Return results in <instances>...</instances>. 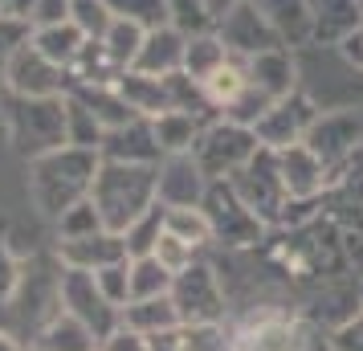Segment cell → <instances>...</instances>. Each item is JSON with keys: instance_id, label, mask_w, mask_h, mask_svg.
Masks as SVG:
<instances>
[{"instance_id": "6da1fadb", "label": "cell", "mask_w": 363, "mask_h": 351, "mask_svg": "<svg viewBox=\"0 0 363 351\" xmlns=\"http://www.w3.org/2000/svg\"><path fill=\"white\" fill-rule=\"evenodd\" d=\"M90 201L111 233H127L135 221L160 204V164H118L102 160Z\"/></svg>"}, {"instance_id": "7a4b0ae2", "label": "cell", "mask_w": 363, "mask_h": 351, "mask_svg": "<svg viewBox=\"0 0 363 351\" xmlns=\"http://www.w3.org/2000/svg\"><path fill=\"white\" fill-rule=\"evenodd\" d=\"M102 155L86 147H57L50 155H37L33 160V201L37 208L50 221H57L66 208H74L78 201L90 196L94 188V176H99Z\"/></svg>"}, {"instance_id": "3957f363", "label": "cell", "mask_w": 363, "mask_h": 351, "mask_svg": "<svg viewBox=\"0 0 363 351\" xmlns=\"http://www.w3.org/2000/svg\"><path fill=\"white\" fill-rule=\"evenodd\" d=\"M233 351H335L323 323L286 311H253L233 331Z\"/></svg>"}, {"instance_id": "277c9868", "label": "cell", "mask_w": 363, "mask_h": 351, "mask_svg": "<svg viewBox=\"0 0 363 351\" xmlns=\"http://www.w3.org/2000/svg\"><path fill=\"white\" fill-rule=\"evenodd\" d=\"M233 188H237V196L257 213V217L274 229H286V225H302V217L306 213H294V208H314V204H298L290 201V192H286V184H281L278 176V155L269 147H262L253 160H249L237 176L229 180Z\"/></svg>"}, {"instance_id": "5b68a950", "label": "cell", "mask_w": 363, "mask_h": 351, "mask_svg": "<svg viewBox=\"0 0 363 351\" xmlns=\"http://www.w3.org/2000/svg\"><path fill=\"white\" fill-rule=\"evenodd\" d=\"M200 208L208 213V225H213V245H225V250H257L265 241V233H269V225L237 196V188L229 180H213Z\"/></svg>"}, {"instance_id": "8992f818", "label": "cell", "mask_w": 363, "mask_h": 351, "mask_svg": "<svg viewBox=\"0 0 363 351\" xmlns=\"http://www.w3.org/2000/svg\"><path fill=\"white\" fill-rule=\"evenodd\" d=\"M257 151H262V143H257L253 127L233 123V118H213V123H204L192 155L208 180H233Z\"/></svg>"}, {"instance_id": "52a82bcc", "label": "cell", "mask_w": 363, "mask_h": 351, "mask_svg": "<svg viewBox=\"0 0 363 351\" xmlns=\"http://www.w3.org/2000/svg\"><path fill=\"white\" fill-rule=\"evenodd\" d=\"M172 302L180 311V323H225V286L220 274L213 269V262H192L188 269H180L172 278Z\"/></svg>"}, {"instance_id": "ba28073f", "label": "cell", "mask_w": 363, "mask_h": 351, "mask_svg": "<svg viewBox=\"0 0 363 351\" xmlns=\"http://www.w3.org/2000/svg\"><path fill=\"white\" fill-rule=\"evenodd\" d=\"M57 302H62V311H69L74 318H82L86 327L99 335V343L123 323V311L99 290L90 269H66L57 278Z\"/></svg>"}, {"instance_id": "9c48e42d", "label": "cell", "mask_w": 363, "mask_h": 351, "mask_svg": "<svg viewBox=\"0 0 363 351\" xmlns=\"http://www.w3.org/2000/svg\"><path fill=\"white\" fill-rule=\"evenodd\" d=\"M13 135L21 147L37 155H50L66 143V94L62 99H21V111H13Z\"/></svg>"}, {"instance_id": "30bf717a", "label": "cell", "mask_w": 363, "mask_h": 351, "mask_svg": "<svg viewBox=\"0 0 363 351\" xmlns=\"http://www.w3.org/2000/svg\"><path fill=\"white\" fill-rule=\"evenodd\" d=\"M306 147L339 176V167H347L351 160H355V151L363 147V111L343 106V111L318 115L314 127H311V135H306Z\"/></svg>"}, {"instance_id": "8fae6325", "label": "cell", "mask_w": 363, "mask_h": 351, "mask_svg": "<svg viewBox=\"0 0 363 351\" xmlns=\"http://www.w3.org/2000/svg\"><path fill=\"white\" fill-rule=\"evenodd\" d=\"M318 115H323V111H318L302 90H294V94L278 99L257 123H253V135H257L262 147L286 151V147H294V143H306V135H311Z\"/></svg>"}, {"instance_id": "7c38bea8", "label": "cell", "mask_w": 363, "mask_h": 351, "mask_svg": "<svg viewBox=\"0 0 363 351\" xmlns=\"http://www.w3.org/2000/svg\"><path fill=\"white\" fill-rule=\"evenodd\" d=\"M66 69L53 66L45 53L37 50L33 41H25L9 57V86L21 99H62L66 94Z\"/></svg>"}, {"instance_id": "4fadbf2b", "label": "cell", "mask_w": 363, "mask_h": 351, "mask_svg": "<svg viewBox=\"0 0 363 351\" xmlns=\"http://www.w3.org/2000/svg\"><path fill=\"white\" fill-rule=\"evenodd\" d=\"M274 155H278V176H281V184H286V192H290V201L314 204V201H323V192H330L335 172L306 143H294V147L274 151Z\"/></svg>"}, {"instance_id": "5bb4252c", "label": "cell", "mask_w": 363, "mask_h": 351, "mask_svg": "<svg viewBox=\"0 0 363 351\" xmlns=\"http://www.w3.org/2000/svg\"><path fill=\"white\" fill-rule=\"evenodd\" d=\"M208 184L213 180L204 176V167L196 164L192 151L160 160V204L164 208H196V204H204Z\"/></svg>"}, {"instance_id": "9a60e30c", "label": "cell", "mask_w": 363, "mask_h": 351, "mask_svg": "<svg viewBox=\"0 0 363 351\" xmlns=\"http://www.w3.org/2000/svg\"><path fill=\"white\" fill-rule=\"evenodd\" d=\"M216 33H220V41H225L233 53H241V57H257V53H265V50H281V37L274 33V25L257 13L253 0H245L237 13H229V17L216 25Z\"/></svg>"}, {"instance_id": "2e32d148", "label": "cell", "mask_w": 363, "mask_h": 351, "mask_svg": "<svg viewBox=\"0 0 363 351\" xmlns=\"http://www.w3.org/2000/svg\"><path fill=\"white\" fill-rule=\"evenodd\" d=\"M184 53H188V33H180L176 25H160V29H147L131 69L151 74V78H172L184 69Z\"/></svg>"}, {"instance_id": "e0dca14e", "label": "cell", "mask_w": 363, "mask_h": 351, "mask_svg": "<svg viewBox=\"0 0 363 351\" xmlns=\"http://www.w3.org/2000/svg\"><path fill=\"white\" fill-rule=\"evenodd\" d=\"M102 160H118V164H160L164 151L155 143L151 118H131L123 127H111L102 139Z\"/></svg>"}, {"instance_id": "ac0fdd59", "label": "cell", "mask_w": 363, "mask_h": 351, "mask_svg": "<svg viewBox=\"0 0 363 351\" xmlns=\"http://www.w3.org/2000/svg\"><path fill=\"white\" fill-rule=\"evenodd\" d=\"M249 82H253V90H257L269 106L278 99H286V94H294L298 90L294 53L281 45V50H265V53H257V57H249Z\"/></svg>"}, {"instance_id": "d6986e66", "label": "cell", "mask_w": 363, "mask_h": 351, "mask_svg": "<svg viewBox=\"0 0 363 351\" xmlns=\"http://www.w3.org/2000/svg\"><path fill=\"white\" fill-rule=\"evenodd\" d=\"M57 257H62V266L66 269H106L123 262V257H131L127 253V237L123 233H111V229H102L94 237H82V241H62L57 245Z\"/></svg>"}, {"instance_id": "ffe728a7", "label": "cell", "mask_w": 363, "mask_h": 351, "mask_svg": "<svg viewBox=\"0 0 363 351\" xmlns=\"http://www.w3.org/2000/svg\"><path fill=\"white\" fill-rule=\"evenodd\" d=\"M311 4V29L318 45H343L347 37L363 25L359 0H306Z\"/></svg>"}, {"instance_id": "44dd1931", "label": "cell", "mask_w": 363, "mask_h": 351, "mask_svg": "<svg viewBox=\"0 0 363 351\" xmlns=\"http://www.w3.org/2000/svg\"><path fill=\"white\" fill-rule=\"evenodd\" d=\"M200 90H204V102L213 106L216 115H229L233 106L245 99V90H249V57L229 53V57H225V62L200 82Z\"/></svg>"}, {"instance_id": "7402d4cb", "label": "cell", "mask_w": 363, "mask_h": 351, "mask_svg": "<svg viewBox=\"0 0 363 351\" xmlns=\"http://www.w3.org/2000/svg\"><path fill=\"white\" fill-rule=\"evenodd\" d=\"M253 4H257V13L274 25V33L281 37V45H286V50L314 41L311 4H306V0H253Z\"/></svg>"}, {"instance_id": "603a6c76", "label": "cell", "mask_w": 363, "mask_h": 351, "mask_svg": "<svg viewBox=\"0 0 363 351\" xmlns=\"http://www.w3.org/2000/svg\"><path fill=\"white\" fill-rule=\"evenodd\" d=\"M118 94L127 99V106L139 118H155V115H164V111H176L167 78H151V74H139V69H127L118 78Z\"/></svg>"}, {"instance_id": "cb8c5ba5", "label": "cell", "mask_w": 363, "mask_h": 351, "mask_svg": "<svg viewBox=\"0 0 363 351\" xmlns=\"http://www.w3.org/2000/svg\"><path fill=\"white\" fill-rule=\"evenodd\" d=\"M123 327H131V331H139V335H147V339H155V335L184 327V323H180V311H176L172 294H164V299L127 302V306H123Z\"/></svg>"}, {"instance_id": "d4e9b609", "label": "cell", "mask_w": 363, "mask_h": 351, "mask_svg": "<svg viewBox=\"0 0 363 351\" xmlns=\"http://www.w3.org/2000/svg\"><path fill=\"white\" fill-rule=\"evenodd\" d=\"M151 131H155V143L164 155H180V151L196 147L200 131H204V118L188 115V111H164V115L151 118Z\"/></svg>"}, {"instance_id": "484cf974", "label": "cell", "mask_w": 363, "mask_h": 351, "mask_svg": "<svg viewBox=\"0 0 363 351\" xmlns=\"http://www.w3.org/2000/svg\"><path fill=\"white\" fill-rule=\"evenodd\" d=\"M86 41H90V37H86L74 21H66V25H53V29H33V45L50 57L53 66L66 69V74H69V66L78 62V53H82Z\"/></svg>"}, {"instance_id": "4316f807", "label": "cell", "mask_w": 363, "mask_h": 351, "mask_svg": "<svg viewBox=\"0 0 363 351\" xmlns=\"http://www.w3.org/2000/svg\"><path fill=\"white\" fill-rule=\"evenodd\" d=\"M41 343H45V351H99V335L90 331L82 318H74L69 311H57L45 323Z\"/></svg>"}, {"instance_id": "83f0119b", "label": "cell", "mask_w": 363, "mask_h": 351, "mask_svg": "<svg viewBox=\"0 0 363 351\" xmlns=\"http://www.w3.org/2000/svg\"><path fill=\"white\" fill-rule=\"evenodd\" d=\"M229 45L220 41V33L216 29H204V33H188V53H184V74L188 78H196V82H204L208 74H213L225 57H229Z\"/></svg>"}, {"instance_id": "f1b7e54d", "label": "cell", "mask_w": 363, "mask_h": 351, "mask_svg": "<svg viewBox=\"0 0 363 351\" xmlns=\"http://www.w3.org/2000/svg\"><path fill=\"white\" fill-rule=\"evenodd\" d=\"M102 139H106V127L99 123V115L78 94H66V143L86 151H102Z\"/></svg>"}, {"instance_id": "f546056e", "label": "cell", "mask_w": 363, "mask_h": 351, "mask_svg": "<svg viewBox=\"0 0 363 351\" xmlns=\"http://www.w3.org/2000/svg\"><path fill=\"white\" fill-rule=\"evenodd\" d=\"M143 37H147L143 25H135V21H127V17H115V25L102 33V50L115 57V66L131 69L139 50H143Z\"/></svg>"}, {"instance_id": "4dcf8cb0", "label": "cell", "mask_w": 363, "mask_h": 351, "mask_svg": "<svg viewBox=\"0 0 363 351\" xmlns=\"http://www.w3.org/2000/svg\"><path fill=\"white\" fill-rule=\"evenodd\" d=\"M172 269H164L155 257H131V302L139 299H164L172 294Z\"/></svg>"}, {"instance_id": "1f68e13d", "label": "cell", "mask_w": 363, "mask_h": 351, "mask_svg": "<svg viewBox=\"0 0 363 351\" xmlns=\"http://www.w3.org/2000/svg\"><path fill=\"white\" fill-rule=\"evenodd\" d=\"M164 229L188 245H196V250L213 245V225H208V213L200 204L196 208H164Z\"/></svg>"}, {"instance_id": "d6a6232c", "label": "cell", "mask_w": 363, "mask_h": 351, "mask_svg": "<svg viewBox=\"0 0 363 351\" xmlns=\"http://www.w3.org/2000/svg\"><path fill=\"white\" fill-rule=\"evenodd\" d=\"M102 229H106V225H102L99 208H94L90 196L57 217V237H62V241H82V237H94V233H102Z\"/></svg>"}, {"instance_id": "836d02e7", "label": "cell", "mask_w": 363, "mask_h": 351, "mask_svg": "<svg viewBox=\"0 0 363 351\" xmlns=\"http://www.w3.org/2000/svg\"><path fill=\"white\" fill-rule=\"evenodd\" d=\"M69 21H74L90 41H102V33L115 25V9H111L106 0H69Z\"/></svg>"}, {"instance_id": "e575fe53", "label": "cell", "mask_w": 363, "mask_h": 351, "mask_svg": "<svg viewBox=\"0 0 363 351\" xmlns=\"http://www.w3.org/2000/svg\"><path fill=\"white\" fill-rule=\"evenodd\" d=\"M160 233H164V204H155L151 213H143V217L123 233L127 237V253H131V257H147V253L155 250Z\"/></svg>"}, {"instance_id": "d590c367", "label": "cell", "mask_w": 363, "mask_h": 351, "mask_svg": "<svg viewBox=\"0 0 363 351\" xmlns=\"http://www.w3.org/2000/svg\"><path fill=\"white\" fill-rule=\"evenodd\" d=\"M115 9V17H127L143 29H160V25H172V13H167V0H106Z\"/></svg>"}, {"instance_id": "8d00e7d4", "label": "cell", "mask_w": 363, "mask_h": 351, "mask_svg": "<svg viewBox=\"0 0 363 351\" xmlns=\"http://www.w3.org/2000/svg\"><path fill=\"white\" fill-rule=\"evenodd\" d=\"M184 351H233V331L225 323H192L180 327Z\"/></svg>"}, {"instance_id": "74e56055", "label": "cell", "mask_w": 363, "mask_h": 351, "mask_svg": "<svg viewBox=\"0 0 363 351\" xmlns=\"http://www.w3.org/2000/svg\"><path fill=\"white\" fill-rule=\"evenodd\" d=\"M151 257L160 262L164 269H172V274H180V269H188L192 262H200V250L196 245H188V241H180L176 233H160V241H155V250H151Z\"/></svg>"}, {"instance_id": "f35d334b", "label": "cell", "mask_w": 363, "mask_h": 351, "mask_svg": "<svg viewBox=\"0 0 363 351\" xmlns=\"http://www.w3.org/2000/svg\"><path fill=\"white\" fill-rule=\"evenodd\" d=\"M94 282L123 311L131 302V257H123V262H115V266H106V269H94Z\"/></svg>"}, {"instance_id": "ab89813d", "label": "cell", "mask_w": 363, "mask_h": 351, "mask_svg": "<svg viewBox=\"0 0 363 351\" xmlns=\"http://www.w3.org/2000/svg\"><path fill=\"white\" fill-rule=\"evenodd\" d=\"M330 347L335 351H363V306L330 331Z\"/></svg>"}, {"instance_id": "60d3db41", "label": "cell", "mask_w": 363, "mask_h": 351, "mask_svg": "<svg viewBox=\"0 0 363 351\" xmlns=\"http://www.w3.org/2000/svg\"><path fill=\"white\" fill-rule=\"evenodd\" d=\"M99 351H151V339L118 323L115 331H111V335H106V339L99 343Z\"/></svg>"}, {"instance_id": "b9f144b4", "label": "cell", "mask_w": 363, "mask_h": 351, "mask_svg": "<svg viewBox=\"0 0 363 351\" xmlns=\"http://www.w3.org/2000/svg\"><path fill=\"white\" fill-rule=\"evenodd\" d=\"M69 21V0H37L29 25L33 29H53V25H66Z\"/></svg>"}, {"instance_id": "7bdbcfd3", "label": "cell", "mask_w": 363, "mask_h": 351, "mask_svg": "<svg viewBox=\"0 0 363 351\" xmlns=\"http://www.w3.org/2000/svg\"><path fill=\"white\" fill-rule=\"evenodd\" d=\"M17 286H21V262L0 245V306L17 294Z\"/></svg>"}, {"instance_id": "ee69618b", "label": "cell", "mask_w": 363, "mask_h": 351, "mask_svg": "<svg viewBox=\"0 0 363 351\" xmlns=\"http://www.w3.org/2000/svg\"><path fill=\"white\" fill-rule=\"evenodd\" d=\"M200 4H204V17H208V25L216 29V25L229 17V13H237L245 0H200Z\"/></svg>"}, {"instance_id": "f6af8a7d", "label": "cell", "mask_w": 363, "mask_h": 351, "mask_svg": "<svg viewBox=\"0 0 363 351\" xmlns=\"http://www.w3.org/2000/svg\"><path fill=\"white\" fill-rule=\"evenodd\" d=\"M339 53H343V57H347L355 69H363V25H359L351 37H347L343 45H339Z\"/></svg>"}, {"instance_id": "bcb514c9", "label": "cell", "mask_w": 363, "mask_h": 351, "mask_svg": "<svg viewBox=\"0 0 363 351\" xmlns=\"http://www.w3.org/2000/svg\"><path fill=\"white\" fill-rule=\"evenodd\" d=\"M151 351H184V339H180V327L176 331H164L151 339Z\"/></svg>"}, {"instance_id": "7dc6e473", "label": "cell", "mask_w": 363, "mask_h": 351, "mask_svg": "<svg viewBox=\"0 0 363 351\" xmlns=\"http://www.w3.org/2000/svg\"><path fill=\"white\" fill-rule=\"evenodd\" d=\"M0 351H25V347H21V343H17L9 331H0Z\"/></svg>"}, {"instance_id": "c3c4849f", "label": "cell", "mask_w": 363, "mask_h": 351, "mask_svg": "<svg viewBox=\"0 0 363 351\" xmlns=\"http://www.w3.org/2000/svg\"><path fill=\"white\" fill-rule=\"evenodd\" d=\"M359 306H363V286H359Z\"/></svg>"}, {"instance_id": "681fc988", "label": "cell", "mask_w": 363, "mask_h": 351, "mask_svg": "<svg viewBox=\"0 0 363 351\" xmlns=\"http://www.w3.org/2000/svg\"><path fill=\"white\" fill-rule=\"evenodd\" d=\"M359 9H363V0H359Z\"/></svg>"}]
</instances>
